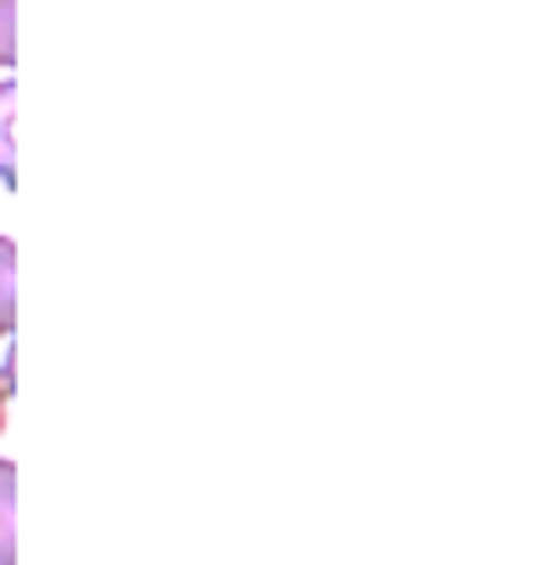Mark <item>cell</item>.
I'll use <instances>...</instances> for the list:
<instances>
[{
    "mask_svg": "<svg viewBox=\"0 0 549 565\" xmlns=\"http://www.w3.org/2000/svg\"><path fill=\"white\" fill-rule=\"evenodd\" d=\"M0 565H17V467L0 461Z\"/></svg>",
    "mask_w": 549,
    "mask_h": 565,
    "instance_id": "obj_1",
    "label": "cell"
},
{
    "mask_svg": "<svg viewBox=\"0 0 549 565\" xmlns=\"http://www.w3.org/2000/svg\"><path fill=\"white\" fill-rule=\"evenodd\" d=\"M17 324V247L0 236V335Z\"/></svg>",
    "mask_w": 549,
    "mask_h": 565,
    "instance_id": "obj_2",
    "label": "cell"
},
{
    "mask_svg": "<svg viewBox=\"0 0 549 565\" xmlns=\"http://www.w3.org/2000/svg\"><path fill=\"white\" fill-rule=\"evenodd\" d=\"M11 110H17V88L0 83V182H17V154H11Z\"/></svg>",
    "mask_w": 549,
    "mask_h": 565,
    "instance_id": "obj_3",
    "label": "cell"
},
{
    "mask_svg": "<svg viewBox=\"0 0 549 565\" xmlns=\"http://www.w3.org/2000/svg\"><path fill=\"white\" fill-rule=\"evenodd\" d=\"M17 61V0H0V66Z\"/></svg>",
    "mask_w": 549,
    "mask_h": 565,
    "instance_id": "obj_4",
    "label": "cell"
},
{
    "mask_svg": "<svg viewBox=\"0 0 549 565\" xmlns=\"http://www.w3.org/2000/svg\"><path fill=\"white\" fill-rule=\"evenodd\" d=\"M0 428H6V379H0Z\"/></svg>",
    "mask_w": 549,
    "mask_h": 565,
    "instance_id": "obj_5",
    "label": "cell"
}]
</instances>
